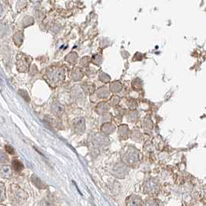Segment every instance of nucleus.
<instances>
[{
    "label": "nucleus",
    "mask_w": 206,
    "mask_h": 206,
    "mask_svg": "<svg viewBox=\"0 0 206 206\" xmlns=\"http://www.w3.org/2000/svg\"><path fill=\"white\" fill-rule=\"evenodd\" d=\"M29 61L28 57L23 54H20L17 55V69L21 72L27 71L29 66Z\"/></svg>",
    "instance_id": "nucleus-2"
},
{
    "label": "nucleus",
    "mask_w": 206,
    "mask_h": 206,
    "mask_svg": "<svg viewBox=\"0 0 206 206\" xmlns=\"http://www.w3.org/2000/svg\"><path fill=\"white\" fill-rule=\"evenodd\" d=\"M4 194H5V189H4V185L3 184L0 182V200L2 201L4 198Z\"/></svg>",
    "instance_id": "nucleus-9"
},
{
    "label": "nucleus",
    "mask_w": 206,
    "mask_h": 206,
    "mask_svg": "<svg viewBox=\"0 0 206 206\" xmlns=\"http://www.w3.org/2000/svg\"><path fill=\"white\" fill-rule=\"evenodd\" d=\"M0 175L3 177H9L12 175V169L9 166H3L0 168Z\"/></svg>",
    "instance_id": "nucleus-4"
},
{
    "label": "nucleus",
    "mask_w": 206,
    "mask_h": 206,
    "mask_svg": "<svg viewBox=\"0 0 206 206\" xmlns=\"http://www.w3.org/2000/svg\"><path fill=\"white\" fill-rule=\"evenodd\" d=\"M6 150L7 153H9V154H13L14 153V150H13V148L12 147H10V146H6Z\"/></svg>",
    "instance_id": "nucleus-12"
},
{
    "label": "nucleus",
    "mask_w": 206,
    "mask_h": 206,
    "mask_svg": "<svg viewBox=\"0 0 206 206\" xmlns=\"http://www.w3.org/2000/svg\"><path fill=\"white\" fill-rule=\"evenodd\" d=\"M140 198L136 196H130L127 199V205L128 206H140Z\"/></svg>",
    "instance_id": "nucleus-3"
},
{
    "label": "nucleus",
    "mask_w": 206,
    "mask_h": 206,
    "mask_svg": "<svg viewBox=\"0 0 206 206\" xmlns=\"http://www.w3.org/2000/svg\"><path fill=\"white\" fill-rule=\"evenodd\" d=\"M23 33L22 32H18V33H16L15 35L13 36V41L14 43H15V44H16V46H20L21 44H22V43H23Z\"/></svg>",
    "instance_id": "nucleus-5"
},
{
    "label": "nucleus",
    "mask_w": 206,
    "mask_h": 206,
    "mask_svg": "<svg viewBox=\"0 0 206 206\" xmlns=\"http://www.w3.org/2000/svg\"><path fill=\"white\" fill-rule=\"evenodd\" d=\"M41 206H55V204L52 198L46 197L42 200Z\"/></svg>",
    "instance_id": "nucleus-7"
},
{
    "label": "nucleus",
    "mask_w": 206,
    "mask_h": 206,
    "mask_svg": "<svg viewBox=\"0 0 206 206\" xmlns=\"http://www.w3.org/2000/svg\"><path fill=\"white\" fill-rule=\"evenodd\" d=\"M11 190L13 191L10 193V198L11 199L13 200V202H17L19 203H20L21 202H23L26 199L25 198V192H23V190H21L20 187H16V188H14V186L12 185ZM12 200V201H13Z\"/></svg>",
    "instance_id": "nucleus-1"
},
{
    "label": "nucleus",
    "mask_w": 206,
    "mask_h": 206,
    "mask_svg": "<svg viewBox=\"0 0 206 206\" xmlns=\"http://www.w3.org/2000/svg\"><path fill=\"white\" fill-rule=\"evenodd\" d=\"M12 165H13V168L16 171H20L23 169V163L19 161H13L12 163Z\"/></svg>",
    "instance_id": "nucleus-8"
},
{
    "label": "nucleus",
    "mask_w": 206,
    "mask_h": 206,
    "mask_svg": "<svg viewBox=\"0 0 206 206\" xmlns=\"http://www.w3.org/2000/svg\"><path fill=\"white\" fill-rule=\"evenodd\" d=\"M19 93H20V95L21 96H23V98H24V99H26L27 101H29V96H28L27 93L26 91L20 90L19 91Z\"/></svg>",
    "instance_id": "nucleus-10"
},
{
    "label": "nucleus",
    "mask_w": 206,
    "mask_h": 206,
    "mask_svg": "<svg viewBox=\"0 0 206 206\" xmlns=\"http://www.w3.org/2000/svg\"><path fill=\"white\" fill-rule=\"evenodd\" d=\"M32 181L34 183V184L38 188H41V189H43V188H46L45 184L41 181V180L40 178H38L37 177H36L35 175L32 177Z\"/></svg>",
    "instance_id": "nucleus-6"
},
{
    "label": "nucleus",
    "mask_w": 206,
    "mask_h": 206,
    "mask_svg": "<svg viewBox=\"0 0 206 206\" xmlns=\"http://www.w3.org/2000/svg\"><path fill=\"white\" fill-rule=\"evenodd\" d=\"M8 161V157L2 151H0V162H6Z\"/></svg>",
    "instance_id": "nucleus-11"
},
{
    "label": "nucleus",
    "mask_w": 206,
    "mask_h": 206,
    "mask_svg": "<svg viewBox=\"0 0 206 206\" xmlns=\"http://www.w3.org/2000/svg\"><path fill=\"white\" fill-rule=\"evenodd\" d=\"M145 206H158L157 204H156L155 202H153V201H148V202H146Z\"/></svg>",
    "instance_id": "nucleus-13"
}]
</instances>
